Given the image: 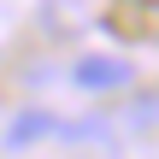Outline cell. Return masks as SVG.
Masks as SVG:
<instances>
[{
    "mask_svg": "<svg viewBox=\"0 0 159 159\" xmlns=\"http://www.w3.org/2000/svg\"><path fill=\"white\" fill-rule=\"evenodd\" d=\"M83 89H94V94H106V89H124L136 71H130V59H118V53H89V59H77V71H71Z\"/></svg>",
    "mask_w": 159,
    "mask_h": 159,
    "instance_id": "cell-1",
    "label": "cell"
},
{
    "mask_svg": "<svg viewBox=\"0 0 159 159\" xmlns=\"http://www.w3.org/2000/svg\"><path fill=\"white\" fill-rule=\"evenodd\" d=\"M53 130H59V118H53V112H18V118H12V130H6V148H12V153H18V148H35V142H41V136H53Z\"/></svg>",
    "mask_w": 159,
    "mask_h": 159,
    "instance_id": "cell-2",
    "label": "cell"
}]
</instances>
